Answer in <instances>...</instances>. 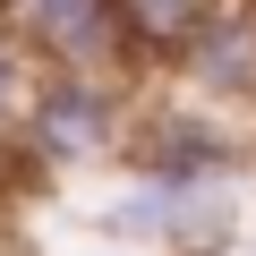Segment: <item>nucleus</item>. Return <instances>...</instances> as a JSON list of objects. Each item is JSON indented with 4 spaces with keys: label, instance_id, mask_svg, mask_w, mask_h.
I'll return each mask as SVG.
<instances>
[{
    "label": "nucleus",
    "instance_id": "obj_6",
    "mask_svg": "<svg viewBox=\"0 0 256 256\" xmlns=\"http://www.w3.org/2000/svg\"><path fill=\"white\" fill-rule=\"evenodd\" d=\"M239 239V188H171L162 256H222Z\"/></svg>",
    "mask_w": 256,
    "mask_h": 256
},
{
    "label": "nucleus",
    "instance_id": "obj_2",
    "mask_svg": "<svg viewBox=\"0 0 256 256\" xmlns=\"http://www.w3.org/2000/svg\"><path fill=\"white\" fill-rule=\"evenodd\" d=\"M256 162L248 128L188 102V94H146L137 102V137H128V180H154V188H239V171Z\"/></svg>",
    "mask_w": 256,
    "mask_h": 256
},
{
    "label": "nucleus",
    "instance_id": "obj_7",
    "mask_svg": "<svg viewBox=\"0 0 256 256\" xmlns=\"http://www.w3.org/2000/svg\"><path fill=\"white\" fill-rule=\"evenodd\" d=\"M34 86H43V60H34L9 26H0V137H18V120H26Z\"/></svg>",
    "mask_w": 256,
    "mask_h": 256
},
{
    "label": "nucleus",
    "instance_id": "obj_4",
    "mask_svg": "<svg viewBox=\"0 0 256 256\" xmlns=\"http://www.w3.org/2000/svg\"><path fill=\"white\" fill-rule=\"evenodd\" d=\"M162 77H171V94H188V102H205L222 120L256 111V0H222Z\"/></svg>",
    "mask_w": 256,
    "mask_h": 256
},
{
    "label": "nucleus",
    "instance_id": "obj_1",
    "mask_svg": "<svg viewBox=\"0 0 256 256\" xmlns=\"http://www.w3.org/2000/svg\"><path fill=\"white\" fill-rule=\"evenodd\" d=\"M137 77H77V68H43L26 120H18V154L34 171H102V162H128V137H137Z\"/></svg>",
    "mask_w": 256,
    "mask_h": 256
},
{
    "label": "nucleus",
    "instance_id": "obj_3",
    "mask_svg": "<svg viewBox=\"0 0 256 256\" xmlns=\"http://www.w3.org/2000/svg\"><path fill=\"white\" fill-rule=\"evenodd\" d=\"M9 26L43 68H77V77H137L120 34V0H0Z\"/></svg>",
    "mask_w": 256,
    "mask_h": 256
},
{
    "label": "nucleus",
    "instance_id": "obj_5",
    "mask_svg": "<svg viewBox=\"0 0 256 256\" xmlns=\"http://www.w3.org/2000/svg\"><path fill=\"white\" fill-rule=\"evenodd\" d=\"M222 9V0H120V34H128V60L137 68H171L188 43H196V26Z\"/></svg>",
    "mask_w": 256,
    "mask_h": 256
}]
</instances>
